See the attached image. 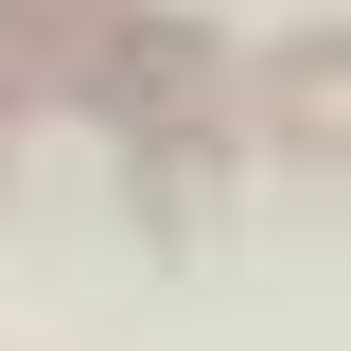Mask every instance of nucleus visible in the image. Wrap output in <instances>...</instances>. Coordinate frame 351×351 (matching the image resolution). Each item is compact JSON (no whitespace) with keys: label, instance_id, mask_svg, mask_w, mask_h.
I'll list each match as a JSON object with an SVG mask.
<instances>
[{"label":"nucleus","instance_id":"f03ea898","mask_svg":"<svg viewBox=\"0 0 351 351\" xmlns=\"http://www.w3.org/2000/svg\"><path fill=\"white\" fill-rule=\"evenodd\" d=\"M263 88H281V106H263V123H281V141H334V53H281V71H263Z\"/></svg>","mask_w":351,"mask_h":351},{"label":"nucleus","instance_id":"f257e3e1","mask_svg":"<svg viewBox=\"0 0 351 351\" xmlns=\"http://www.w3.org/2000/svg\"><path fill=\"white\" fill-rule=\"evenodd\" d=\"M36 88H88V18L71 0H0V106H36Z\"/></svg>","mask_w":351,"mask_h":351}]
</instances>
